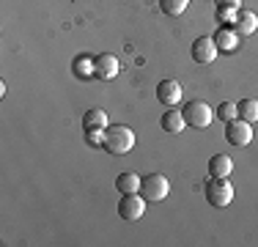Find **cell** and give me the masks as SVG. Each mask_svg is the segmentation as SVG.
Instances as JSON below:
<instances>
[{"instance_id": "22", "label": "cell", "mask_w": 258, "mask_h": 247, "mask_svg": "<svg viewBox=\"0 0 258 247\" xmlns=\"http://www.w3.org/2000/svg\"><path fill=\"white\" fill-rule=\"evenodd\" d=\"M217 6H231V9H242V0H217Z\"/></svg>"}, {"instance_id": "17", "label": "cell", "mask_w": 258, "mask_h": 247, "mask_svg": "<svg viewBox=\"0 0 258 247\" xmlns=\"http://www.w3.org/2000/svg\"><path fill=\"white\" fill-rule=\"evenodd\" d=\"M239 107V118L247 121V124H255L258 121V99H242V102H236Z\"/></svg>"}, {"instance_id": "4", "label": "cell", "mask_w": 258, "mask_h": 247, "mask_svg": "<svg viewBox=\"0 0 258 247\" xmlns=\"http://www.w3.org/2000/svg\"><path fill=\"white\" fill-rule=\"evenodd\" d=\"M140 195H143L146 201H165V198L170 195L168 176H162V173H151V176H146L143 181H140Z\"/></svg>"}, {"instance_id": "13", "label": "cell", "mask_w": 258, "mask_h": 247, "mask_svg": "<svg viewBox=\"0 0 258 247\" xmlns=\"http://www.w3.org/2000/svg\"><path fill=\"white\" fill-rule=\"evenodd\" d=\"M209 173H212V176H220V178H228L233 173V159L228 154H214V157L209 159Z\"/></svg>"}, {"instance_id": "20", "label": "cell", "mask_w": 258, "mask_h": 247, "mask_svg": "<svg viewBox=\"0 0 258 247\" xmlns=\"http://www.w3.org/2000/svg\"><path fill=\"white\" fill-rule=\"evenodd\" d=\"M236 14H239V9H231V6H217V20L223 22V28H228V25L236 22Z\"/></svg>"}, {"instance_id": "10", "label": "cell", "mask_w": 258, "mask_h": 247, "mask_svg": "<svg viewBox=\"0 0 258 247\" xmlns=\"http://www.w3.org/2000/svg\"><path fill=\"white\" fill-rule=\"evenodd\" d=\"M233 30H236L239 36H253L255 30H258V14H255V11H244V9H239L236 22H233Z\"/></svg>"}, {"instance_id": "16", "label": "cell", "mask_w": 258, "mask_h": 247, "mask_svg": "<svg viewBox=\"0 0 258 247\" xmlns=\"http://www.w3.org/2000/svg\"><path fill=\"white\" fill-rule=\"evenodd\" d=\"M83 129H107V113L99 107L88 110V113L83 115Z\"/></svg>"}, {"instance_id": "9", "label": "cell", "mask_w": 258, "mask_h": 247, "mask_svg": "<svg viewBox=\"0 0 258 247\" xmlns=\"http://www.w3.org/2000/svg\"><path fill=\"white\" fill-rule=\"evenodd\" d=\"M157 99L165 107H176V104L181 102V85L176 83V80H162V83L157 85Z\"/></svg>"}, {"instance_id": "2", "label": "cell", "mask_w": 258, "mask_h": 247, "mask_svg": "<svg viewBox=\"0 0 258 247\" xmlns=\"http://www.w3.org/2000/svg\"><path fill=\"white\" fill-rule=\"evenodd\" d=\"M181 113H184L187 127H192V129H206L209 124H212V118H214V110L209 107L204 99H192V102H187Z\"/></svg>"}, {"instance_id": "1", "label": "cell", "mask_w": 258, "mask_h": 247, "mask_svg": "<svg viewBox=\"0 0 258 247\" xmlns=\"http://www.w3.org/2000/svg\"><path fill=\"white\" fill-rule=\"evenodd\" d=\"M102 148L107 154H115V157H121V154H129L135 148V132L124 124H113V127L104 129V143Z\"/></svg>"}, {"instance_id": "12", "label": "cell", "mask_w": 258, "mask_h": 247, "mask_svg": "<svg viewBox=\"0 0 258 247\" xmlns=\"http://www.w3.org/2000/svg\"><path fill=\"white\" fill-rule=\"evenodd\" d=\"M214 44H217L220 52H233L239 47V33L233 28H220L214 33Z\"/></svg>"}, {"instance_id": "5", "label": "cell", "mask_w": 258, "mask_h": 247, "mask_svg": "<svg viewBox=\"0 0 258 247\" xmlns=\"http://www.w3.org/2000/svg\"><path fill=\"white\" fill-rule=\"evenodd\" d=\"M225 140H228L231 146L242 148V146H250V140H253V124L242 121V118H233L225 124Z\"/></svg>"}, {"instance_id": "8", "label": "cell", "mask_w": 258, "mask_h": 247, "mask_svg": "<svg viewBox=\"0 0 258 247\" xmlns=\"http://www.w3.org/2000/svg\"><path fill=\"white\" fill-rule=\"evenodd\" d=\"M118 72H121V64H118L115 55L102 52V55H96V58H94V77L113 80V77H118Z\"/></svg>"}, {"instance_id": "3", "label": "cell", "mask_w": 258, "mask_h": 247, "mask_svg": "<svg viewBox=\"0 0 258 247\" xmlns=\"http://www.w3.org/2000/svg\"><path fill=\"white\" fill-rule=\"evenodd\" d=\"M206 201L212 203V206L223 209L228 206V203L233 201V187L228 178H220V176H212L206 181Z\"/></svg>"}, {"instance_id": "21", "label": "cell", "mask_w": 258, "mask_h": 247, "mask_svg": "<svg viewBox=\"0 0 258 247\" xmlns=\"http://www.w3.org/2000/svg\"><path fill=\"white\" fill-rule=\"evenodd\" d=\"M85 143L88 146H102L104 143V129H85Z\"/></svg>"}, {"instance_id": "19", "label": "cell", "mask_w": 258, "mask_h": 247, "mask_svg": "<svg viewBox=\"0 0 258 247\" xmlns=\"http://www.w3.org/2000/svg\"><path fill=\"white\" fill-rule=\"evenodd\" d=\"M214 115H217L220 121L228 124V121H233V118H239V107H236L233 102H223L217 110H214Z\"/></svg>"}, {"instance_id": "18", "label": "cell", "mask_w": 258, "mask_h": 247, "mask_svg": "<svg viewBox=\"0 0 258 247\" xmlns=\"http://www.w3.org/2000/svg\"><path fill=\"white\" fill-rule=\"evenodd\" d=\"M187 6H189V0H159V9H162L168 17L184 14V11H187Z\"/></svg>"}, {"instance_id": "11", "label": "cell", "mask_w": 258, "mask_h": 247, "mask_svg": "<svg viewBox=\"0 0 258 247\" xmlns=\"http://www.w3.org/2000/svg\"><path fill=\"white\" fill-rule=\"evenodd\" d=\"M159 124H162V129H165V132H170V135H179V132H184V127H187L181 110H170V107L162 113Z\"/></svg>"}, {"instance_id": "14", "label": "cell", "mask_w": 258, "mask_h": 247, "mask_svg": "<svg viewBox=\"0 0 258 247\" xmlns=\"http://www.w3.org/2000/svg\"><path fill=\"white\" fill-rule=\"evenodd\" d=\"M72 72H75V77L80 80H88V77H94V58L91 55H77L75 60H72Z\"/></svg>"}, {"instance_id": "6", "label": "cell", "mask_w": 258, "mask_h": 247, "mask_svg": "<svg viewBox=\"0 0 258 247\" xmlns=\"http://www.w3.org/2000/svg\"><path fill=\"white\" fill-rule=\"evenodd\" d=\"M146 214V198L140 193H129V195H121L118 201V217L121 220H140Z\"/></svg>"}, {"instance_id": "7", "label": "cell", "mask_w": 258, "mask_h": 247, "mask_svg": "<svg viewBox=\"0 0 258 247\" xmlns=\"http://www.w3.org/2000/svg\"><path fill=\"white\" fill-rule=\"evenodd\" d=\"M192 60L195 64H201V66H209V64H214V58H217V44H214V36H198V39L192 41Z\"/></svg>"}, {"instance_id": "15", "label": "cell", "mask_w": 258, "mask_h": 247, "mask_svg": "<svg viewBox=\"0 0 258 247\" xmlns=\"http://www.w3.org/2000/svg\"><path fill=\"white\" fill-rule=\"evenodd\" d=\"M140 181H143V178H140V176H135V173H121V176L115 178V190H118L121 195L140 193Z\"/></svg>"}]
</instances>
